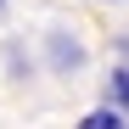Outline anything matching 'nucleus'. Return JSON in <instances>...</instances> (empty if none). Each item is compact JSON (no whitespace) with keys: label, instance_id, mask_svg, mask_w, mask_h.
<instances>
[{"label":"nucleus","instance_id":"obj_2","mask_svg":"<svg viewBox=\"0 0 129 129\" xmlns=\"http://www.w3.org/2000/svg\"><path fill=\"white\" fill-rule=\"evenodd\" d=\"M107 95H112V107L129 118V68H112V79H107Z\"/></svg>","mask_w":129,"mask_h":129},{"label":"nucleus","instance_id":"obj_3","mask_svg":"<svg viewBox=\"0 0 129 129\" xmlns=\"http://www.w3.org/2000/svg\"><path fill=\"white\" fill-rule=\"evenodd\" d=\"M0 11H6V0H0Z\"/></svg>","mask_w":129,"mask_h":129},{"label":"nucleus","instance_id":"obj_1","mask_svg":"<svg viewBox=\"0 0 129 129\" xmlns=\"http://www.w3.org/2000/svg\"><path fill=\"white\" fill-rule=\"evenodd\" d=\"M79 129H129V118L118 112V107H95V112H84Z\"/></svg>","mask_w":129,"mask_h":129}]
</instances>
